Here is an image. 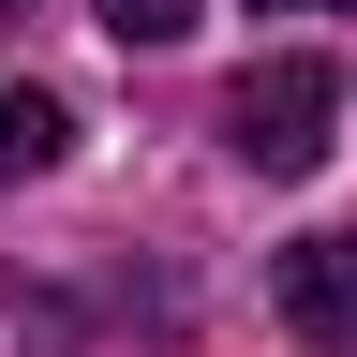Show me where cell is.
<instances>
[{"mask_svg":"<svg viewBox=\"0 0 357 357\" xmlns=\"http://www.w3.org/2000/svg\"><path fill=\"white\" fill-rule=\"evenodd\" d=\"M0 15H15V0H0Z\"/></svg>","mask_w":357,"mask_h":357,"instance_id":"6","label":"cell"},{"mask_svg":"<svg viewBox=\"0 0 357 357\" xmlns=\"http://www.w3.org/2000/svg\"><path fill=\"white\" fill-rule=\"evenodd\" d=\"M194 15H208V0H105V30H119V45H178Z\"/></svg>","mask_w":357,"mask_h":357,"instance_id":"4","label":"cell"},{"mask_svg":"<svg viewBox=\"0 0 357 357\" xmlns=\"http://www.w3.org/2000/svg\"><path fill=\"white\" fill-rule=\"evenodd\" d=\"M253 15H357V0H253Z\"/></svg>","mask_w":357,"mask_h":357,"instance_id":"5","label":"cell"},{"mask_svg":"<svg viewBox=\"0 0 357 357\" xmlns=\"http://www.w3.org/2000/svg\"><path fill=\"white\" fill-rule=\"evenodd\" d=\"M268 298L312 357H357V238H283L268 253Z\"/></svg>","mask_w":357,"mask_h":357,"instance_id":"2","label":"cell"},{"mask_svg":"<svg viewBox=\"0 0 357 357\" xmlns=\"http://www.w3.org/2000/svg\"><path fill=\"white\" fill-rule=\"evenodd\" d=\"M342 134V75L328 60H253L238 89H223V149H238L253 178H312Z\"/></svg>","mask_w":357,"mask_h":357,"instance_id":"1","label":"cell"},{"mask_svg":"<svg viewBox=\"0 0 357 357\" xmlns=\"http://www.w3.org/2000/svg\"><path fill=\"white\" fill-rule=\"evenodd\" d=\"M60 149H75V119L45 105V89H0V178H45Z\"/></svg>","mask_w":357,"mask_h":357,"instance_id":"3","label":"cell"}]
</instances>
